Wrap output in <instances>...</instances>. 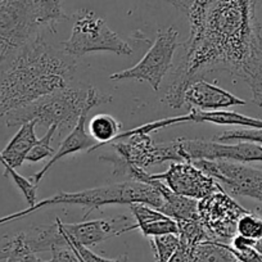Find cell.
<instances>
[{"label": "cell", "instance_id": "obj_1", "mask_svg": "<svg viewBox=\"0 0 262 262\" xmlns=\"http://www.w3.org/2000/svg\"><path fill=\"white\" fill-rule=\"evenodd\" d=\"M189 21L190 35L183 44L175 77L166 93L171 108L184 105L191 82L224 71L242 80L252 102L262 107L261 0H167Z\"/></svg>", "mask_w": 262, "mask_h": 262}, {"label": "cell", "instance_id": "obj_2", "mask_svg": "<svg viewBox=\"0 0 262 262\" xmlns=\"http://www.w3.org/2000/svg\"><path fill=\"white\" fill-rule=\"evenodd\" d=\"M76 59L62 54L41 35L19 49L0 80V117L70 86Z\"/></svg>", "mask_w": 262, "mask_h": 262}, {"label": "cell", "instance_id": "obj_3", "mask_svg": "<svg viewBox=\"0 0 262 262\" xmlns=\"http://www.w3.org/2000/svg\"><path fill=\"white\" fill-rule=\"evenodd\" d=\"M110 102H112L110 94L99 92L90 85H70L39 98L25 107L11 111L4 117L9 127L35 121L36 125L47 127L55 125L57 133L63 134L70 128L72 130L84 113H89L93 108Z\"/></svg>", "mask_w": 262, "mask_h": 262}, {"label": "cell", "instance_id": "obj_4", "mask_svg": "<svg viewBox=\"0 0 262 262\" xmlns=\"http://www.w3.org/2000/svg\"><path fill=\"white\" fill-rule=\"evenodd\" d=\"M131 203H145L152 207L161 210L163 206V196L157 188L152 184L140 183V181L128 180L123 183L112 184L107 186L86 189L80 191H60L55 195L39 201L36 205L26 210L11 213L0 217V225L12 223V221L24 219L25 216L34 213L48 206L58 205H76L86 208L84 219H86L94 211L100 210L110 205H131Z\"/></svg>", "mask_w": 262, "mask_h": 262}, {"label": "cell", "instance_id": "obj_5", "mask_svg": "<svg viewBox=\"0 0 262 262\" xmlns=\"http://www.w3.org/2000/svg\"><path fill=\"white\" fill-rule=\"evenodd\" d=\"M45 27L35 0H0V66Z\"/></svg>", "mask_w": 262, "mask_h": 262}, {"label": "cell", "instance_id": "obj_6", "mask_svg": "<svg viewBox=\"0 0 262 262\" xmlns=\"http://www.w3.org/2000/svg\"><path fill=\"white\" fill-rule=\"evenodd\" d=\"M63 44V52L71 57H82L89 53L112 52L117 55H131L133 48L108 27L105 21L94 12L76 14L70 37Z\"/></svg>", "mask_w": 262, "mask_h": 262}, {"label": "cell", "instance_id": "obj_7", "mask_svg": "<svg viewBox=\"0 0 262 262\" xmlns=\"http://www.w3.org/2000/svg\"><path fill=\"white\" fill-rule=\"evenodd\" d=\"M179 32L175 27L158 30L155 42L144 57L131 69L115 72L110 76L113 81L118 80H138L147 81L155 92H158L162 80L172 67V58L179 48Z\"/></svg>", "mask_w": 262, "mask_h": 262}, {"label": "cell", "instance_id": "obj_8", "mask_svg": "<svg viewBox=\"0 0 262 262\" xmlns=\"http://www.w3.org/2000/svg\"><path fill=\"white\" fill-rule=\"evenodd\" d=\"M195 166L212 176L233 195L247 196L262 203V170L225 160H195Z\"/></svg>", "mask_w": 262, "mask_h": 262}, {"label": "cell", "instance_id": "obj_9", "mask_svg": "<svg viewBox=\"0 0 262 262\" xmlns=\"http://www.w3.org/2000/svg\"><path fill=\"white\" fill-rule=\"evenodd\" d=\"M180 161L225 160L233 162H262V145L251 142L234 144L205 139L173 140Z\"/></svg>", "mask_w": 262, "mask_h": 262}, {"label": "cell", "instance_id": "obj_10", "mask_svg": "<svg viewBox=\"0 0 262 262\" xmlns=\"http://www.w3.org/2000/svg\"><path fill=\"white\" fill-rule=\"evenodd\" d=\"M246 212L247 210L238 205L224 188L198 201L200 221L211 238H219L220 242L235 236L236 223Z\"/></svg>", "mask_w": 262, "mask_h": 262}, {"label": "cell", "instance_id": "obj_11", "mask_svg": "<svg viewBox=\"0 0 262 262\" xmlns=\"http://www.w3.org/2000/svg\"><path fill=\"white\" fill-rule=\"evenodd\" d=\"M152 178L162 180L173 193L194 201L203 200L223 188L212 176L190 161L172 162L165 172L153 173Z\"/></svg>", "mask_w": 262, "mask_h": 262}, {"label": "cell", "instance_id": "obj_12", "mask_svg": "<svg viewBox=\"0 0 262 262\" xmlns=\"http://www.w3.org/2000/svg\"><path fill=\"white\" fill-rule=\"evenodd\" d=\"M185 122H210L216 123V125H236V126H246L248 128H262V120L249 116L241 115L238 112H231V111H211V112H205L200 110H190L188 115L176 116V117H167L163 120L153 121L145 125L138 126L122 133L118 135L117 139L127 138L133 134H152L155 131L161 130V128L170 127V126H176L179 123Z\"/></svg>", "mask_w": 262, "mask_h": 262}, {"label": "cell", "instance_id": "obj_13", "mask_svg": "<svg viewBox=\"0 0 262 262\" xmlns=\"http://www.w3.org/2000/svg\"><path fill=\"white\" fill-rule=\"evenodd\" d=\"M57 221L67 241L88 247V248L113 238V236L121 235V234L137 229L135 224L128 223L127 216L84 220L76 224H64L59 219H57Z\"/></svg>", "mask_w": 262, "mask_h": 262}, {"label": "cell", "instance_id": "obj_14", "mask_svg": "<svg viewBox=\"0 0 262 262\" xmlns=\"http://www.w3.org/2000/svg\"><path fill=\"white\" fill-rule=\"evenodd\" d=\"M246 100L201 79L191 82L184 93V105L205 112L221 111L235 105H244Z\"/></svg>", "mask_w": 262, "mask_h": 262}, {"label": "cell", "instance_id": "obj_15", "mask_svg": "<svg viewBox=\"0 0 262 262\" xmlns=\"http://www.w3.org/2000/svg\"><path fill=\"white\" fill-rule=\"evenodd\" d=\"M127 138L126 142L113 143V153L125 162L143 170H147L150 165L160 163L157 143L153 142L149 134H133Z\"/></svg>", "mask_w": 262, "mask_h": 262}, {"label": "cell", "instance_id": "obj_16", "mask_svg": "<svg viewBox=\"0 0 262 262\" xmlns=\"http://www.w3.org/2000/svg\"><path fill=\"white\" fill-rule=\"evenodd\" d=\"M86 120H88V113L80 117L79 122L76 123L74 128L71 130V133L69 134V137L66 138L59 145V149L54 153L52 158L49 160V162L44 166L40 171H37L36 173L31 176L32 183L39 185V183L41 181V179L44 178L45 173L52 168V166L54 163H57L60 158L66 157V156L72 155V153L81 152V150H88V152H93V150L97 149V142L90 137V134L86 133Z\"/></svg>", "mask_w": 262, "mask_h": 262}, {"label": "cell", "instance_id": "obj_17", "mask_svg": "<svg viewBox=\"0 0 262 262\" xmlns=\"http://www.w3.org/2000/svg\"><path fill=\"white\" fill-rule=\"evenodd\" d=\"M128 207L137 220V229H139L144 236L152 238L165 234H179L178 221L157 208L145 203H131Z\"/></svg>", "mask_w": 262, "mask_h": 262}, {"label": "cell", "instance_id": "obj_18", "mask_svg": "<svg viewBox=\"0 0 262 262\" xmlns=\"http://www.w3.org/2000/svg\"><path fill=\"white\" fill-rule=\"evenodd\" d=\"M27 244L35 253L52 252L58 248L69 246V241L60 230L59 224L55 220L53 225H40L32 228L29 233H25Z\"/></svg>", "mask_w": 262, "mask_h": 262}, {"label": "cell", "instance_id": "obj_19", "mask_svg": "<svg viewBox=\"0 0 262 262\" xmlns=\"http://www.w3.org/2000/svg\"><path fill=\"white\" fill-rule=\"evenodd\" d=\"M188 262H241L226 243L220 241H208L196 244L190 251Z\"/></svg>", "mask_w": 262, "mask_h": 262}, {"label": "cell", "instance_id": "obj_20", "mask_svg": "<svg viewBox=\"0 0 262 262\" xmlns=\"http://www.w3.org/2000/svg\"><path fill=\"white\" fill-rule=\"evenodd\" d=\"M6 262H48L37 257L27 244L25 233H19L0 246V261Z\"/></svg>", "mask_w": 262, "mask_h": 262}, {"label": "cell", "instance_id": "obj_21", "mask_svg": "<svg viewBox=\"0 0 262 262\" xmlns=\"http://www.w3.org/2000/svg\"><path fill=\"white\" fill-rule=\"evenodd\" d=\"M120 130L121 123L113 116L105 113L94 116L89 122V134L97 142V149L99 145L117 140Z\"/></svg>", "mask_w": 262, "mask_h": 262}, {"label": "cell", "instance_id": "obj_22", "mask_svg": "<svg viewBox=\"0 0 262 262\" xmlns=\"http://www.w3.org/2000/svg\"><path fill=\"white\" fill-rule=\"evenodd\" d=\"M153 254L156 262H167L172 254L180 248L181 242L179 234H165L150 238Z\"/></svg>", "mask_w": 262, "mask_h": 262}, {"label": "cell", "instance_id": "obj_23", "mask_svg": "<svg viewBox=\"0 0 262 262\" xmlns=\"http://www.w3.org/2000/svg\"><path fill=\"white\" fill-rule=\"evenodd\" d=\"M236 233L244 238L258 241L262 238V217L251 211H247L236 223Z\"/></svg>", "mask_w": 262, "mask_h": 262}, {"label": "cell", "instance_id": "obj_24", "mask_svg": "<svg viewBox=\"0 0 262 262\" xmlns=\"http://www.w3.org/2000/svg\"><path fill=\"white\" fill-rule=\"evenodd\" d=\"M212 140L221 143L251 142L262 145V128H242V130H226L213 137Z\"/></svg>", "mask_w": 262, "mask_h": 262}, {"label": "cell", "instance_id": "obj_25", "mask_svg": "<svg viewBox=\"0 0 262 262\" xmlns=\"http://www.w3.org/2000/svg\"><path fill=\"white\" fill-rule=\"evenodd\" d=\"M55 134H57V126L52 125L49 130L47 131V134L41 139H37L36 144L32 147V149L27 155L26 161H29V162H39V161L45 160L48 157L52 158L55 153L54 148L52 147V140L55 137Z\"/></svg>", "mask_w": 262, "mask_h": 262}, {"label": "cell", "instance_id": "obj_26", "mask_svg": "<svg viewBox=\"0 0 262 262\" xmlns=\"http://www.w3.org/2000/svg\"><path fill=\"white\" fill-rule=\"evenodd\" d=\"M69 246L71 247L72 251L75 252V254L77 256L80 262H126V256L120 257V258H104V257L98 256L97 253H94L93 251H90L88 247L80 246V244H75L69 242Z\"/></svg>", "mask_w": 262, "mask_h": 262}, {"label": "cell", "instance_id": "obj_27", "mask_svg": "<svg viewBox=\"0 0 262 262\" xmlns=\"http://www.w3.org/2000/svg\"><path fill=\"white\" fill-rule=\"evenodd\" d=\"M229 249L233 252L234 256L241 262H262V254L254 248V246L243 247V248L239 249H235L231 246H229Z\"/></svg>", "mask_w": 262, "mask_h": 262}, {"label": "cell", "instance_id": "obj_28", "mask_svg": "<svg viewBox=\"0 0 262 262\" xmlns=\"http://www.w3.org/2000/svg\"><path fill=\"white\" fill-rule=\"evenodd\" d=\"M50 253H52V258L48 262H80L71 247L54 249Z\"/></svg>", "mask_w": 262, "mask_h": 262}, {"label": "cell", "instance_id": "obj_29", "mask_svg": "<svg viewBox=\"0 0 262 262\" xmlns=\"http://www.w3.org/2000/svg\"><path fill=\"white\" fill-rule=\"evenodd\" d=\"M189 256H190V251H188L185 247L180 246V248L172 254V257L167 262H188Z\"/></svg>", "mask_w": 262, "mask_h": 262}, {"label": "cell", "instance_id": "obj_30", "mask_svg": "<svg viewBox=\"0 0 262 262\" xmlns=\"http://www.w3.org/2000/svg\"><path fill=\"white\" fill-rule=\"evenodd\" d=\"M254 248L262 254V238L258 239V241H256V243H254Z\"/></svg>", "mask_w": 262, "mask_h": 262}, {"label": "cell", "instance_id": "obj_31", "mask_svg": "<svg viewBox=\"0 0 262 262\" xmlns=\"http://www.w3.org/2000/svg\"><path fill=\"white\" fill-rule=\"evenodd\" d=\"M0 165L4 167V160H3V157H2V152H0Z\"/></svg>", "mask_w": 262, "mask_h": 262}]
</instances>
